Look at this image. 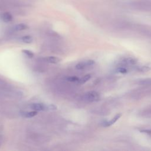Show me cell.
Returning a JSON list of instances; mask_svg holds the SVG:
<instances>
[{
    "label": "cell",
    "mask_w": 151,
    "mask_h": 151,
    "mask_svg": "<svg viewBox=\"0 0 151 151\" xmlns=\"http://www.w3.org/2000/svg\"><path fill=\"white\" fill-rule=\"evenodd\" d=\"M84 99L86 101L89 102L97 101L100 99V95L97 91H90L84 95Z\"/></svg>",
    "instance_id": "cell-1"
},
{
    "label": "cell",
    "mask_w": 151,
    "mask_h": 151,
    "mask_svg": "<svg viewBox=\"0 0 151 151\" xmlns=\"http://www.w3.org/2000/svg\"><path fill=\"white\" fill-rule=\"evenodd\" d=\"M122 116V114L121 113H118L117 114H116L113 118H111L110 120L109 121H105L102 123L103 126L104 127H109L111 126L112 124H113L115 122H116L119 119L120 117Z\"/></svg>",
    "instance_id": "cell-2"
},
{
    "label": "cell",
    "mask_w": 151,
    "mask_h": 151,
    "mask_svg": "<svg viewBox=\"0 0 151 151\" xmlns=\"http://www.w3.org/2000/svg\"><path fill=\"white\" fill-rule=\"evenodd\" d=\"M30 108L35 111H42L47 109V106L42 103H32L29 106Z\"/></svg>",
    "instance_id": "cell-3"
},
{
    "label": "cell",
    "mask_w": 151,
    "mask_h": 151,
    "mask_svg": "<svg viewBox=\"0 0 151 151\" xmlns=\"http://www.w3.org/2000/svg\"><path fill=\"white\" fill-rule=\"evenodd\" d=\"M61 60L57 57H54V56H50V57H47L44 58V61L49 63H52V64H56L59 62H60Z\"/></svg>",
    "instance_id": "cell-4"
},
{
    "label": "cell",
    "mask_w": 151,
    "mask_h": 151,
    "mask_svg": "<svg viewBox=\"0 0 151 151\" xmlns=\"http://www.w3.org/2000/svg\"><path fill=\"white\" fill-rule=\"evenodd\" d=\"M1 18L5 22H9L12 21V16L10 13L6 12L1 14Z\"/></svg>",
    "instance_id": "cell-5"
},
{
    "label": "cell",
    "mask_w": 151,
    "mask_h": 151,
    "mask_svg": "<svg viewBox=\"0 0 151 151\" xmlns=\"http://www.w3.org/2000/svg\"><path fill=\"white\" fill-rule=\"evenodd\" d=\"M37 111H27V112H22L21 113L22 116L25 117H32L37 114Z\"/></svg>",
    "instance_id": "cell-6"
},
{
    "label": "cell",
    "mask_w": 151,
    "mask_h": 151,
    "mask_svg": "<svg viewBox=\"0 0 151 151\" xmlns=\"http://www.w3.org/2000/svg\"><path fill=\"white\" fill-rule=\"evenodd\" d=\"M140 85L143 86H151V78H147L145 79H142L138 81Z\"/></svg>",
    "instance_id": "cell-7"
},
{
    "label": "cell",
    "mask_w": 151,
    "mask_h": 151,
    "mask_svg": "<svg viewBox=\"0 0 151 151\" xmlns=\"http://www.w3.org/2000/svg\"><path fill=\"white\" fill-rule=\"evenodd\" d=\"M28 28V27L25 24H18L17 25H16L14 27V29L15 31H22V30H25L26 29H27Z\"/></svg>",
    "instance_id": "cell-8"
},
{
    "label": "cell",
    "mask_w": 151,
    "mask_h": 151,
    "mask_svg": "<svg viewBox=\"0 0 151 151\" xmlns=\"http://www.w3.org/2000/svg\"><path fill=\"white\" fill-rule=\"evenodd\" d=\"M91 78V75L90 74H86L83 77H82L81 78L79 79L78 83L80 84H83L84 83H85L86 82H87L88 80H89Z\"/></svg>",
    "instance_id": "cell-9"
},
{
    "label": "cell",
    "mask_w": 151,
    "mask_h": 151,
    "mask_svg": "<svg viewBox=\"0 0 151 151\" xmlns=\"http://www.w3.org/2000/svg\"><path fill=\"white\" fill-rule=\"evenodd\" d=\"M21 40L25 43L30 44L32 42L33 39H32V37L29 36V35H25V36H24L21 38Z\"/></svg>",
    "instance_id": "cell-10"
},
{
    "label": "cell",
    "mask_w": 151,
    "mask_h": 151,
    "mask_svg": "<svg viewBox=\"0 0 151 151\" xmlns=\"http://www.w3.org/2000/svg\"><path fill=\"white\" fill-rule=\"evenodd\" d=\"M87 66L86 61L85 62H81L78 63L77 64H76V68L77 70H83L84 68H86Z\"/></svg>",
    "instance_id": "cell-11"
},
{
    "label": "cell",
    "mask_w": 151,
    "mask_h": 151,
    "mask_svg": "<svg viewBox=\"0 0 151 151\" xmlns=\"http://www.w3.org/2000/svg\"><path fill=\"white\" fill-rule=\"evenodd\" d=\"M22 52L24 54H25L29 58H32L34 57V53L31 51H29L28 50H22Z\"/></svg>",
    "instance_id": "cell-12"
},
{
    "label": "cell",
    "mask_w": 151,
    "mask_h": 151,
    "mask_svg": "<svg viewBox=\"0 0 151 151\" xmlns=\"http://www.w3.org/2000/svg\"><path fill=\"white\" fill-rule=\"evenodd\" d=\"M117 71L118 73H122V74L126 73H127V71H128V70H127V69L126 68V67H123V66H122V65H120V67H119L117 68Z\"/></svg>",
    "instance_id": "cell-13"
},
{
    "label": "cell",
    "mask_w": 151,
    "mask_h": 151,
    "mask_svg": "<svg viewBox=\"0 0 151 151\" xmlns=\"http://www.w3.org/2000/svg\"><path fill=\"white\" fill-rule=\"evenodd\" d=\"M79 78L76 76H72V77H68L67 78V80L70 82H78L79 80Z\"/></svg>",
    "instance_id": "cell-14"
},
{
    "label": "cell",
    "mask_w": 151,
    "mask_h": 151,
    "mask_svg": "<svg viewBox=\"0 0 151 151\" xmlns=\"http://www.w3.org/2000/svg\"><path fill=\"white\" fill-rule=\"evenodd\" d=\"M150 68V67H149L148 66H146V65H143V66H140L137 68V70L139 71H147L148 70H149Z\"/></svg>",
    "instance_id": "cell-15"
},
{
    "label": "cell",
    "mask_w": 151,
    "mask_h": 151,
    "mask_svg": "<svg viewBox=\"0 0 151 151\" xmlns=\"http://www.w3.org/2000/svg\"><path fill=\"white\" fill-rule=\"evenodd\" d=\"M57 109V107L54 104H50L48 106H47V109L48 110H56Z\"/></svg>",
    "instance_id": "cell-16"
}]
</instances>
